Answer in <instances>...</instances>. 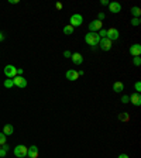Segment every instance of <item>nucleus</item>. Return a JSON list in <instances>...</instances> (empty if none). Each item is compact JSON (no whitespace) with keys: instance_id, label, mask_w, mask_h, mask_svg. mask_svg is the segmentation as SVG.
Masks as SVG:
<instances>
[{"instance_id":"nucleus-1","label":"nucleus","mask_w":141,"mask_h":158,"mask_svg":"<svg viewBox=\"0 0 141 158\" xmlns=\"http://www.w3.org/2000/svg\"><path fill=\"white\" fill-rule=\"evenodd\" d=\"M85 41H86L87 45L96 47V45H99L100 37H99V34H98V33H87L86 35H85Z\"/></svg>"},{"instance_id":"nucleus-2","label":"nucleus","mask_w":141,"mask_h":158,"mask_svg":"<svg viewBox=\"0 0 141 158\" xmlns=\"http://www.w3.org/2000/svg\"><path fill=\"white\" fill-rule=\"evenodd\" d=\"M27 151H28V147L23 146V144L14 147V155H16L17 158H26L27 157Z\"/></svg>"},{"instance_id":"nucleus-3","label":"nucleus","mask_w":141,"mask_h":158,"mask_svg":"<svg viewBox=\"0 0 141 158\" xmlns=\"http://www.w3.org/2000/svg\"><path fill=\"white\" fill-rule=\"evenodd\" d=\"M120 37V31L117 30V28H109V30H106V38H109L110 41H114V40H119Z\"/></svg>"},{"instance_id":"nucleus-4","label":"nucleus","mask_w":141,"mask_h":158,"mask_svg":"<svg viewBox=\"0 0 141 158\" xmlns=\"http://www.w3.org/2000/svg\"><path fill=\"white\" fill-rule=\"evenodd\" d=\"M69 23H70V26H72L73 28H75V27H81L82 23H83V17H82L81 14H72V16H70Z\"/></svg>"},{"instance_id":"nucleus-5","label":"nucleus","mask_w":141,"mask_h":158,"mask_svg":"<svg viewBox=\"0 0 141 158\" xmlns=\"http://www.w3.org/2000/svg\"><path fill=\"white\" fill-rule=\"evenodd\" d=\"M4 75L9 79H13L14 76H17V68L14 65H6L4 66Z\"/></svg>"},{"instance_id":"nucleus-6","label":"nucleus","mask_w":141,"mask_h":158,"mask_svg":"<svg viewBox=\"0 0 141 158\" xmlns=\"http://www.w3.org/2000/svg\"><path fill=\"white\" fill-rule=\"evenodd\" d=\"M102 26L103 23L99 21V20H93V21L89 23V33H96L99 30H102Z\"/></svg>"},{"instance_id":"nucleus-7","label":"nucleus","mask_w":141,"mask_h":158,"mask_svg":"<svg viewBox=\"0 0 141 158\" xmlns=\"http://www.w3.org/2000/svg\"><path fill=\"white\" fill-rule=\"evenodd\" d=\"M13 83H14V86H17V87H26L27 86V79H24L23 76L17 75V76L13 78Z\"/></svg>"},{"instance_id":"nucleus-8","label":"nucleus","mask_w":141,"mask_h":158,"mask_svg":"<svg viewBox=\"0 0 141 158\" xmlns=\"http://www.w3.org/2000/svg\"><path fill=\"white\" fill-rule=\"evenodd\" d=\"M99 45H100V48L103 49V51H110L112 49V41L109 38H100Z\"/></svg>"},{"instance_id":"nucleus-9","label":"nucleus","mask_w":141,"mask_h":158,"mask_svg":"<svg viewBox=\"0 0 141 158\" xmlns=\"http://www.w3.org/2000/svg\"><path fill=\"white\" fill-rule=\"evenodd\" d=\"M109 10L114 13V14H117V13L121 11V4L119 1H112V3H109Z\"/></svg>"},{"instance_id":"nucleus-10","label":"nucleus","mask_w":141,"mask_h":158,"mask_svg":"<svg viewBox=\"0 0 141 158\" xmlns=\"http://www.w3.org/2000/svg\"><path fill=\"white\" fill-rule=\"evenodd\" d=\"M38 147L37 146H31L27 151V157L28 158H38Z\"/></svg>"},{"instance_id":"nucleus-11","label":"nucleus","mask_w":141,"mask_h":158,"mask_svg":"<svg viewBox=\"0 0 141 158\" xmlns=\"http://www.w3.org/2000/svg\"><path fill=\"white\" fill-rule=\"evenodd\" d=\"M130 98V102L134 106H141V96H140V93H133L131 96H129Z\"/></svg>"},{"instance_id":"nucleus-12","label":"nucleus","mask_w":141,"mask_h":158,"mask_svg":"<svg viewBox=\"0 0 141 158\" xmlns=\"http://www.w3.org/2000/svg\"><path fill=\"white\" fill-rule=\"evenodd\" d=\"M130 54L133 55V57H140V54H141V45L140 44L131 45L130 47Z\"/></svg>"},{"instance_id":"nucleus-13","label":"nucleus","mask_w":141,"mask_h":158,"mask_svg":"<svg viewBox=\"0 0 141 158\" xmlns=\"http://www.w3.org/2000/svg\"><path fill=\"white\" fill-rule=\"evenodd\" d=\"M70 60H72V62H73L75 65H81L82 62H83V57H82L79 52H75V54L70 55Z\"/></svg>"},{"instance_id":"nucleus-14","label":"nucleus","mask_w":141,"mask_h":158,"mask_svg":"<svg viewBox=\"0 0 141 158\" xmlns=\"http://www.w3.org/2000/svg\"><path fill=\"white\" fill-rule=\"evenodd\" d=\"M79 78V75H78V72L75 71V69H69V71H66V79L70 82H73L76 81Z\"/></svg>"},{"instance_id":"nucleus-15","label":"nucleus","mask_w":141,"mask_h":158,"mask_svg":"<svg viewBox=\"0 0 141 158\" xmlns=\"http://www.w3.org/2000/svg\"><path fill=\"white\" fill-rule=\"evenodd\" d=\"M113 90L116 93H120L121 92V90H124V85H123V83H121V82H114V85H113Z\"/></svg>"},{"instance_id":"nucleus-16","label":"nucleus","mask_w":141,"mask_h":158,"mask_svg":"<svg viewBox=\"0 0 141 158\" xmlns=\"http://www.w3.org/2000/svg\"><path fill=\"white\" fill-rule=\"evenodd\" d=\"M13 131H14V127L11 124H6L4 127H3V131L1 133H4L6 136H11L13 134Z\"/></svg>"},{"instance_id":"nucleus-17","label":"nucleus","mask_w":141,"mask_h":158,"mask_svg":"<svg viewBox=\"0 0 141 158\" xmlns=\"http://www.w3.org/2000/svg\"><path fill=\"white\" fill-rule=\"evenodd\" d=\"M131 14L136 17V18H140V16H141V10H140V7H131Z\"/></svg>"},{"instance_id":"nucleus-18","label":"nucleus","mask_w":141,"mask_h":158,"mask_svg":"<svg viewBox=\"0 0 141 158\" xmlns=\"http://www.w3.org/2000/svg\"><path fill=\"white\" fill-rule=\"evenodd\" d=\"M64 33H65L66 35H70V34H73V27H72L70 24L65 26V27H64Z\"/></svg>"},{"instance_id":"nucleus-19","label":"nucleus","mask_w":141,"mask_h":158,"mask_svg":"<svg viewBox=\"0 0 141 158\" xmlns=\"http://www.w3.org/2000/svg\"><path fill=\"white\" fill-rule=\"evenodd\" d=\"M3 85H4V87H7V89H10V87L14 86V83H13V79H9V78H7V79L4 81V83H3Z\"/></svg>"},{"instance_id":"nucleus-20","label":"nucleus","mask_w":141,"mask_h":158,"mask_svg":"<svg viewBox=\"0 0 141 158\" xmlns=\"http://www.w3.org/2000/svg\"><path fill=\"white\" fill-rule=\"evenodd\" d=\"M6 143H7V136L4 133H0V146H3Z\"/></svg>"},{"instance_id":"nucleus-21","label":"nucleus","mask_w":141,"mask_h":158,"mask_svg":"<svg viewBox=\"0 0 141 158\" xmlns=\"http://www.w3.org/2000/svg\"><path fill=\"white\" fill-rule=\"evenodd\" d=\"M140 23H141L140 18H136V17H133V18H131V26H134V27L140 26Z\"/></svg>"},{"instance_id":"nucleus-22","label":"nucleus","mask_w":141,"mask_h":158,"mask_svg":"<svg viewBox=\"0 0 141 158\" xmlns=\"http://www.w3.org/2000/svg\"><path fill=\"white\" fill-rule=\"evenodd\" d=\"M120 120H123V121H129V119H130V116L127 115V113H121V115L119 116Z\"/></svg>"},{"instance_id":"nucleus-23","label":"nucleus","mask_w":141,"mask_h":158,"mask_svg":"<svg viewBox=\"0 0 141 158\" xmlns=\"http://www.w3.org/2000/svg\"><path fill=\"white\" fill-rule=\"evenodd\" d=\"M133 64L136 66H140L141 65V58L140 57H134V60H133Z\"/></svg>"},{"instance_id":"nucleus-24","label":"nucleus","mask_w":141,"mask_h":158,"mask_svg":"<svg viewBox=\"0 0 141 158\" xmlns=\"http://www.w3.org/2000/svg\"><path fill=\"white\" fill-rule=\"evenodd\" d=\"M98 34H99V37H100V38H106V30H103V28H102V30H99Z\"/></svg>"},{"instance_id":"nucleus-25","label":"nucleus","mask_w":141,"mask_h":158,"mask_svg":"<svg viewBox=\"0 0 141 158\" xmlns=\"http://www.w3.org/2000/svg\"><path fill=\"white\" fill-rule=\"evenodd\" d=\"M134 87H136L137 93H140V92H141V82H136V85H134Z\"/></svg>"},{"instance_id":"nucleus-26","label":"nucleus","mask_w":141,"mask_h":158,"mask_svg":"<svg viewBox=\"0 0 141 158\" xmlns=\"http://www.w3.org/2000/svg\"><path fill=\"white\" fill-rule=\"evenodd\" d=\"M121 102H123V103H129V102H130V98H129L127 95H124V96L121 98Z\"/></svg>"},{"instance_id":"nucleus-27","label":"nucleus","mask_w":141,"mask_h":158,"mask_svg":"<svg viewBox=\"0 0 141 158\" xmlns=\"http://www.w3.org/2000/svg\"><path fill=\"white\" fill-rule=\"evenodd\" d=\"M104 13H99L98 14V18H96V20H99V21H102V20H104Z\"/></svg>"},{"instance_id":"nucleus-28","label":"nucleus","mask_w":141,"mask_h":158,"mask_svg":"<svg viewBox=\"0 0 141 158\" xmlns=\"http://www.w3.org/2000/svg\"><path fill=\"white\" fill-rule=\"evenodd\" d=\"M70 55H72V52H70V51H68V49H65V51H64V57H65V58H70Z\"/></svg>"},{"instance_id":"nucleus-29","label":"nucleus","mask_w":141,"mask_h":158,"mask_svg":"<svg viewBox=\"0 0 141 158\" xmlns=\"http://www.w3.org/2000/svg\"><path fill=\"white\" fill-rule=\"evenodd\" d=\"M6 155H7V151H6V150H3V148H1V150H0V158H4Z\"/></svg>"},{"instance_id":"nucleus-30","label":"nucleus","mask_w":141,"mask_h":158,"mask_svg":"<svg viewBox=\"0 0 141 158\" xmlns=\"http://www.w3.org/2000/svg\"><path fill=\"white\" fill-rule=\"evenodd\" d=\"M100 4H102V6H109V1H107V0H102V1H100Z\"/></svg>"},{"instance_id":"nucleus-31","label":"nucleus","mask_w":141,"mask_h":158,"mask_svg":"<svg viewBox=\"0 0 141 158\" xmlns=\"http://www.w3.org/2000/svg\"><path fill=\"white\" fill-rule=\"evenodd\" d=\"M55 7H57L58 10H61V9H62V3H57V4H55Z\"/></svg>"},{"instance_id":"nucleus-32","label":"nucleus","mask_w":141,"mask_h":158,"mask_svg":"<svg viewBox=\"0 0 141 158\" xmlns=\"http://www.w3.org/2000/svg\"><path fill=\"white\" fill-rule=\"evenodd\" d=\"M117 158H129V155H127V154H120Z\"/></svg>"},{"instance_id":"nucleus-33","label":"nucleus","mask_w":141,"mask_h":158,"mask_svg":"<svg viewBox=\"0 0 141 158\" xmlns=\"http://www.w3.org/2000/svg\"><path fill=\"white\" fill-rule=\"evenodd\" d=\"M17 75H20V76H21V75H23V69H21V68H20V69L17 68Z\"/></svg>"},{"instance_id":"nucleus-34","label":"nucleus","mask_w":141,"mask_h":158,"mask_svg":"<svg viewBox=\"0 0 141 158\" xmlns=\"http://www.w3.org/2000/svg\"><path fill=\"white\" fill-rule=\"evenodd\" d=\"M9 3H11V4H16V3H18V0H9Z\"/></svg>"},{"instance_id":"nucleus-35","label":"nucleus","mask_w":141,"mask_h":158,"mask_svg":"<svg viewBox=\"0 0 141 158\" xmlns=\"http://www.w3.org/2000/svg\"><path fill=\"white\" fill-rule=\"evenodd\" d=\"M3 40H4V34L0 33V41H3Z\"/></svg>"},{"instance_id":"nucleus-36","label":"nucleus","mask_w":141,"mask_h":158,"mask_svg":"<svg viewBox=\"0 0 141 158\" xmlns=\"http://www.w3.org/2000/svg\"><path fill=\"white\" fill-rule=\"evenodd\" d=\"M0 150H1V146H0Z\"/></svg>"}]
</instances>
